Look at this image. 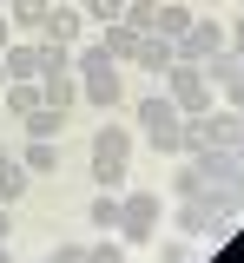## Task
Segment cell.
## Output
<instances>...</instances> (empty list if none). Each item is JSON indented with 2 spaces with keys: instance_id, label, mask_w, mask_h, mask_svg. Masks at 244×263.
Wrapping results in <instances>:
<instances>
[{
  "instance_id": "cell-1",
  "label": "cell",
  "mask_w": 244,
  "mask_h": 263,
  "mask_svg": "<svg viewBox=\"0 0 244 263\" xmlns=\"http://www.w3.org/2000/svg\"><path fill=\"white\" fill-rule=\"evenodd\" d=\"M126 164H132V132L106 119V125L93 132V184H99V191H119V184H126Z\"/></svg>"
},
{
  "instance_id": "cell-2",
  "label": "cell",
  "mask_w": 244,
  "mask_h": 263,
  "mask_svg": "<svg viewBox=\"0 0 244 263\" xmlns=\"http://www.w3.org/2000/svg\"><path fill=\"white\" fill-rule=\"evenodd\" d=\"M132 119H139V132L159 145V152H165V158H185V112H178L165 92L139 99V112H132Z\"/></svg>"
},
{
  "instance_id": "cell-3",
  "label": "cell",
  "mask_w": 244,
  "mask_h": 263,
  "mask_svg": "<svg viewBox=\"0 0 244 263\" xmlns=\"http://www.w3.org/2000/svg\"><path fill=\"white\" fill-rule=\"evenodd\" d=\"M165 99H172L185 119L211 112V79H205V66H185V60H172V66H165Z\"/></svg>"
},
{
  "instance_id": "cell-4",
  "label": "cell",
  "mask_w": 244,
  "mask_h": 263,
  "mask_svg": "<svg viewBox=\"0 0 244 263\" xmlns=\"http://www.w3.org/2000/svg\"><path fill=\"white\" fill-rule=\"evenodd\" d=\"M159 217H165V197L159 191H126L119 197V237H126V243L159 237Z\"/></svg>"
},
{
  "instance_id": "cell-5",
  "label": "cell",
  "mask_w": 244,
  "mask_h": 263,
  "mask_svg": "<svg viewBox=\"0 0 244 263\" xmlns=\"http://www.w3.org/2000/svg\"><path fill=\"white\" fill-rule=\"evenodd\" d=\"M172 46H178V60H185V66H205L211 53H224V46H231V27H218V20H191Z\"/></svg>"
},
{
  "instance_id": "cell-6",
  "label": "cell",
  "mask_w": 244,
  "mask_h": 263,
  "mask_svg": "<svg viewBox=\"0 0 244 263\" xmlns=\"http://www.w3.org/2000/svg\"><path fill=\"white\" fill-rule=\"evenodd\" d=\"M79 27H86V7L60 0V7H46V20H40V40H60V46H73V40H79Z\"/></svg>"
},
{
  "instance_id": "cell-7",
  "label": "cell",
  "mask_w": 244,
  "mask_h": 263,
  "mask_svg": "<svg viewBox=\"0 0 244 263\" xmlns=\"http://www.w3.org/2000/svg\"><path fill=\"white\" fill-rule=\"evenodd\" d=\"M79 99L99 105V112H119L126 105V86H119V72H93V79H79Z\"/></svg>"
},
{
  "instance_id": "cell-8",
  "label": "cell",
  "mask_w": 244,
  "mask_h": 263,
  "mask_svg": "<svg viewBox=\"0 0 244 263\" xmlns=\"http://www.w3.org/2000/svg\"><path fill=\"white\" fill-rule=\"evenodd\" d=\"M27 184H33V171H27V164H20V158H0V204H20Z\"/></svg>"
},
{
  "instance_id": "cell-9",
  "label": "cell",
  "mask_w": 244,
  "mask_h": 263,
  "mask_svg": "<svg viewBox=\"0 0 244 263\" xmlns=\"http://www.w3.org/2000/svg\"><path fill=\"white\" fill-rule=\"evenodd\" d=\"M99 46L112 53V60H132V53H139V33L126 27V20H106V27H99Z\"/></svg>"
},
{
  "instance_id": "cell-10",
  "label": "cell",
  "mask_w": 244,
  "mask_h": 263,
  "mask_svg": "<svg viewBox=\"0 0 244 263\" xmlns=\"http://www.w3.org/2000/svg\"><path fill=\"white\" fill-rule=\"evenodd\" d=\"M40 105H46V99H40V79H7V112H13V119H27Z\"/></svg>"
},
{
  "instance_id": "cell-11",
  "label": "cell",
  "mask_w": 244,
  "mask_h": 263,
  "mask_svg": "<svg viewBox=\"0 0 244 263\" xmlns=\"http://www.w3.org/2000/svg\"><path fill=\"white\" fill-rule=\"evenodd\" d=\"M211 217H218V204H211V197H185V211H178L185 237H211Z\"/></svg>"
},
{
  "instance_id": "cell-12",
  "label": "cell",
  "mask_w": 244,
  "mask_h": 263,
  "mask_svg": "<svg viewBox=\"0 0 244 263\" xmlns=\"http://www.w3.org/2000/svg\"><path fill=\"white\" fill-rule=\"evenodd\" d=\"M191 20H198V13H191L185 0H165V7H159V20H152V33H159V40H178Z\"/></svg>"
},
{
  "instance_id": "cell-13",
  "label": "cell",
  "mask_w": 244,
  "mask_h": 263,
  "mask_svg": "<svg viewBox=\"0 0 244 263\" xmlns=\"http://www.w3.org/2000/svg\"><path fill=\"white\" fill-rule=\"evenodd\" d=\"M132 60H139L145 72H165V66L178 60V46H172V40H159V33H145V40H139V53H132Z\"/></svg>"
},
{
  "instance_id": "cell-14",
  "label": "cell",
  "mask_w": 244,
  "mask_h": 263,
  "mask_svg": "<svg viewBox=\"0 0 244 263\" xmlns=\"http://www.w3.org/2000/svg\"><path fill=\"white\" fill-rule=\"evenodd\" d=\"M73 72H79V79H93V72H119V60L93 40V46H73Z\"/></svg>"
},
{
  "instance_id": "cell-15",
  "label": "cell",
  "mask_w": 244,
  "mask_h": 263,
  "mask_svg": "<svg viewBox=\"0 0 244 263\" xmlns=\"http://www.w3.org/2000/svg\"><path fill=\"white\" fill-rule=\"evenodd\" d=\"M40 99H46L53 112H73V99H79V72H60V79H40Z\"/></svg>"
},
{
  "instance_id": "cell-16",
  "label": "cell",
  "mask_w": 244,
  "mask_h": 263,
  "mask_svg": "<svg viewBox=\"0 0 244 263\" xmlns=\"http://www.w3.org/2000/svg\"><path fill=\"white\" fill-rule=\"evenodd\" d=\"M27 171H33V178H46V171H60V138H33V145H27Z\"/></svg>"
},
{
  "instance_id": "cell-17",
  "label": "cell",
  "mask_w": 244,
  "mask_h": 263,
  "mask_svg": "<svg viewBox=\"0 0 244 263\" xmlns=\"http://www.w3.org/2000/svg\"><path fill=\"white\" fill-rule=\"evenodd\" d=\"M60 72H73V46H60V40H40V79H60Z\"/></svg>"
},
{
  "instance_id": "cell-18",
  "label": "cell",
  "mask_w": 244,
  "mask_h": 263,
  "mask_svg": "<svg viewBox=\"0 0 244 263\" xmlns=\"http://www.w3.org/2000/svg\"><path fill=\"white\" fill-rule=\"evenodd\" d=\"M20 125H27V138H60V132H66V112H53V105H40V112H27Z\"/></svg>"
},
{
  "instance_id": "cell-19",
  "label": "cell",
  "mask_w": 244,
  "mask_h": 263,
  "mask_svg": "<svg viewBox=\"0 0 244 263\" xmlns=\"http://www.w3.org/2000/svg\"><path fill=\"white\" fill-rule=\"evenodd\" d=\"M7 79H40V46H7Z\"/></svg>"
},
{
  "instance_id": "cell-20",
  "label": "cell",
  "mask_w": 244,
  "mask_h": 263,
  "mask_svg": "<svg viewBox=\"0 0 244 263\" xmlns=\"http://www.w3.org/2000/svg\"><path fill=\"white\" fill-rule=\"evenodd\" d=\"M86 217H93V230H112V237H119V197L99 191L93 204H86Z\"/></svg>"
},
{
  "instance_id": "cell-21",
  "label": "cell",
  "mask_w": 244,
  "mask_h": 263,
  "mask_svg": "<svg viewBox=\"0 0 244 263\" xmlns=\"http://www.w3.org/2000/svg\"><path fill=\"white\" fill-rule=\"evenodd\" d=\"M119 20L145 40V33H152V20H159V0H126V13H119Z\"/></svg>"
},
{
  "instance_id": "cell-22",
  "label": "cell",
  "mask_w": 244,
  "mask_h": 263,
  "mask_svg": "<svg viewBox=\"0 0 244 263\" xmlns=\"http://www.w3.org/2000/svg\"><path fill=\"white\" fill-rule=\"evenodd\" d=\"M7 20L13 27H40L46 20V0H7Z\"/></svg>"
},
{
  "instance_id": "cell-23",
  "label": "cell",
  "mask_w": 244,
  "mask_h": 263,
  "mask_svg": "<svg viewBox=\"0 0 244 263\" xmlns=\"http://www.w3.org/2000/svg\"><path fill=\"white\" fill-rule=\"evenodd\" d=\"M172 191H178V197H205V178H198V164H178Z\"/></svg>"
},
{
  "instance_id": "cell-24",
  "label": "cell",
  "mask_w": 244,
  "mask_h": 263,
  "mask_svg": "<svg viewBox=\"0 0 244 263\" xmlns=\"http://www.w3.org/2000/svg\"><path fill=\"white\" fill-rule=\"evenodd\" d=\"M86 13H93V27H106V20L126 13V0H86Z\"/></svg>"
},
{
  "instance_id": "cell-25",
  "label": "cell",
  "mask_w": 244,
  "mask_h": 263,
  "mask_svg": "<svg viewBox=\"0 0 244 263\" xmlns=\"http://www.w3.org/2000/svg\"><path fill=\"white\" fill-rule=\"evenodd\" d=\"M46 263H86V250H79V243H53V250H46Z\"/></svg>"
},
{
  "instance_id": "cell-26",
  "label": "cell",
  "mask_w": 244,
  "mask_h": 263,
  "mask_svg": "<svg viewBox=\"0 0 244 263\" xmlns=\"http://www.w3.org/2000/svg\"><path fill=\"white\" fill-rule=\"evenodd\" d=\"M165 263H198V250L191 243H165Z\"/></svg>"
},
{
  "instance_id": "cell-27",
  "label": "cell",
  "mask_w": 244,
  "mask_h": 263,
  "mask_svg": "<svg viewBox=\"0 0 244 263\" xmlns=\"http://www.w3.org/2000/svg\"><path fill=\"white\" fill-rule=\"evenodd\" d=\"M231 53H238V60H244V20H238V27H231Z\"/></svg>"
},
{
  "instance_id": "cell-28",
  "label": "cell",
  "mask_w": 244,
  "mask_h": 263,
  "mask_svg": "<svg viewBox=\"0 0 244 263\" xmlns=\"http://www.w3.org/2000/svg\"><path fill=\"white\" fill-rule=\"evenodd\" d=\"M7 237H13V224H7V204H0V243H7Z\"/></svg>"
},
{
  "instance_id": "cell-29",
  "label": "cell",
  "mask_w": 244,
  "mask_h": 263,
  "mask_svg": "<svg viewBox=\"0 0 244 263\" xmlns=\"http://www.w3.org/2000/svg\"><path fill=\"white\" fill-rule=\"evenodd\" d=\"M7 46H13V40H7V13H0V53H7Z\"/></svg>"
},
{
  "instance_id": "cell-30",
  "label": "cell",
  "mask_w": 244,
  "mask_h": 263,
  "mask_svg": "<svg viewBox=\"0 0 244 263\" xmlns=\"http://www.w3.org/2000/svg\"><path fill=\"white\" fill-rule=\"evenodd\" d=\"M0 79H7V53H0Z\"/></svg>"
},
{
  "instance_id": "cell-31",
  "label": "cell",
  "mask_w": 244,
  "mask_h": 263,
  "mask_svg": "<svg viewBox=\"0 0 244 263\" xmlns=\"http://www.w3.org/2000/svg\"><path fill=\"white\" fill-rule=\"evenodd\" d=\"M0 263H13V257H7V243H0Z\"/></svg>"
},
{
  "instance_id": "cell-32",
  "label": "cell",
  "mask_w": 244,
  "mask_h": 263,
  "mask_svg": "<svg viewBox=\"0 0 244 263\" xmlns=\"http://www.w3.org/2000/svg\"><path fill=\"white\" fill-rule=\"evenodd\" d=\"M73 7H86V0H73Z\"/></svg>"
},
{
  "instance_id": "cell-33",
  "label": "cell",
  "mask_w": 244,
  "mask_h": 263,
  "mask_svg": "<svg viewBox=\"0 0 244 263\" xmlns=\"http://www.w3.org/2000/svg\"><path fill=\"white\" fill-rule=\"evenodd\" d=\"M0 13H7V0H0Z\"/></svg>"
},
{
  "instance_id": "cell-34",
  "label": "cell",
  "mask_w": 244,
  "mask_h": 263,
  "mask_svg": "<svg viewBox=\"0 0 244 263\" xmlns=\"http://www.w3.org/2000/svg\"><path fill=\"white\" fill-rule=\"evenodd\" d=\"M0 158H7V152H0Z\"/></svg>"
}]
</instances>
